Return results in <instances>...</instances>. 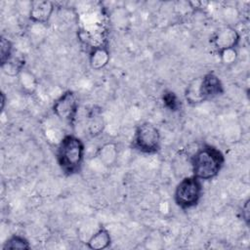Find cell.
<instances>
[{
	"label": "cell",
	"mask_w": 250,
	"mask_h": 250,
	"mask_svg": "<svg viewBox=\"0 0 250 250\" xmlns=\"http://www.w3.org/2000/svg\"><path fill=\"white\" fill-rule=\"evenodd\" d=\"M191 175L200 181L212 180L218 176L225 164V155L214 146L204 144L189 156Z\"/></svg>",
	"instance_id": "cell-1"
},
{
	"label": "cell",
	"mask_w": 250,
	"mask_h": 250,
	"mask_svg": "<svg viewBox=\"0 0 250 250\" xmlns=\"http://www.w3.org/2000/svg\"><path fill=\"white\" fill-rule=\"evenodd\" d=\"M85 156L83 141L72 134L64 135L57 147L56 158L62 172L66 176L77 174L82 167Z\"/></svg>",
	"instance_id": "cell-2"
},
{
	"label": "cell",
	"mask_w": 250,
	"mask_h": 250,
	"mask_svg": "<svg viewBox=\"0 0 250 250\" xmlns=\"http://www.w3.org/2000/svg\"><path fill=\"white\" fill-rule=\"evenodd\" d=\"M203 192L201 181L192 175L181 178L174 191V201L183 210L195 207Z\"/></svg>",
	"instance_id": "cell-3"
},
{
	"label": "cell",
	"mask_w": 250,
	"mask_h": 250,
	"mask_svg": "<svg viewBox=\"0 0 250 250\" xmlns=\"http://www.w3.org/2000/svg\"><path fill=\"white\" fill-rule=\"evenodd\" d=\"M132 144L133 147L142 153H156L160 149V132L154 124L150 122H143L137 126Z\"/></svg>",
	"instance_id": "cell-4"
},
{
	"label": "cell",
	"mask_w": 250,
	"mask_h": 250,
	"mask_svg": "<svg viewBox=\"0 0 250 250\" xmlns=\"http://www.w3.org/2000/svg\"><path fill=\"white\" fill-rule=\"evenodd\" d=\"M78 98L73 91L63 92L54 103L53 112L62 121L73 125L78 113Z\"/></svg>",
	"instance_id": "cell-5"
},
{
	"label": "cell",
	"mask_w": 250,
	"mask_h": 250,
	"mask_svg": "<svg viewBox=\"0 0 250 250\" xmlns=\"http://www.w3.org/2000/svg\"><path fill=\"white\" fill-rule=\"evenodd\" d=\"M211 41L218 53H221L225 50L235 49L239 44L240 34L236 28L226 25L219 28L214 33Z\"/></svg>",
	"instance_id": "cell-6"
},
{
	"label": "cell",
	"mask_w": 250,
	"mask_h": 250,
	"mask_svg": "<svg viewBox=\"0 0 250 250\" xmlns=\"http://www.w3.org/2000/svg\"><path fill=\"white\" fill-rule=\"evenodd\" d=\"M199 91L203 101H206L223 95L225 89L220 77L215 72L210 71L200 77Z\"/></svg>",
	"instance_id": "cell-7"
},
{
	"label": "cell",
	"mask_w": 250,
	"mask_h": 250,
	"mask_svg": "<svg viewBox=\"0 0 250 250\" xmlns=\"http://www.w3.org/2000/svg\"><path fill=\"white\" fill-rule=\"evenodd\" d=\"M55 10L54 3L47 0H37L30 3L29 20L32 22L46 24L49 22Z\"/></svg>",
	"instance_id": "cell-8"
},
{
	"label": "cell",
	"mask_w": 250,
	"mask_h": 250,
	"mask_svg": "<svg viewBox=\"0 0 250 250\" xmlns=\"http://www.w3.org/2000/svg\"><path fill=\"white\" fill-rule=\"evenodd\" d=\"M109 60L108 49L104 45L93 47L89 54V64L95 70H100L106 66Z\"/></svg>",
	"instance_id": "cell-9"
},
{
	"label": "cell",
	"mask_w": 250,
	"mask_h": 250,
	"mask_svg": "<svg viewBox=\"0 0 250 250\" xmlns=\"http://www.w3.org/2000/svg\"><path fill=\"white\" fill-rule=\"evenodd\" d=\"M87 247L92 250L105 249L111 244V236L109 231L104 228L101 227L86 242Z\"/></svg>",
	"instance_id": "cell-10"
},
{
	"label": "cell",
	"mask_w": 250,
	"mask_h": 250,
	"mask_svg": "<svg viewBox=\"0 0 250 250\" xmlns=\"http://www.w3.org/2000/svg\"><path fill=\"white\" fill-rule=\"evenodd\" d=\"M117 146L113 143H106L103 145L98 151L100 161L105 166L113 165L117 159Z\"/></svg>",
	"instance_id": "cell-11"
},
{
	"label": "cell",
	"mask_w": 250,
	"mask_h": 250,
	"mask_svg": "<svg viewBox=\"0 0 250 250\" xmlns=\"http://www.w3.org/2000/svg\"><path fill=\"white\" fill-rule=\"evenodd\" d=\"M18 80L21 89L26 94H32L37 89L38 80L36 76L25 68L18 75Z\"/></svg>",
	"instance_id": "cell-12"
},
{
	"label": "cell",
	"mask_w": 250,
	"mask_h": 250,
	"mask_svg": "<svg viewBox=\"0 0 250 250\" xmlns=\"http://www.w3.org/2000/svg\"><path fill=\"white\" fill-rule=\"evenodd\" d=\"M24 64L23 57L13 55L9 61L1 64V68L8 76H18L24 69Z\"/></svg>",
	"instance_id": "cell-13"
},
{
	"label": "cell",
	"mask_w": 250,
	"mask_h": 250,
	"mask_svg": "<svg viewBox=\"0 0 250 250\" xmlns=\"http://www.w3.org/2000/svg\"><path fill=\"white\" fill-rule=\"evenodd\" d=\"M199 82H200V77L195 78L187 86L185 97L188 103H189L190 104H197L203 102V99L199 91Z\"/></svg>",
	"instance_id": "cell-14"
},
{
	"label": "cell",
	"mask_w": 250,
	"mask_h": 250,
	"mask_svg": "<svg viewBox=\"0 0 250 250\" xmlns=\"http://www.w3.org/2000/svg\"><path fill=\"white\" fill-rule=\"evenodd\" d=\"M2 249H30V244L24 236L20 234H13L5 241Z\"/></svg>",
	"instance_id": "cell-15"
},
{
	"label": "cell",
	"mask_w": 250,
	"mask_h": 250,
	"mask_svg": "<svg viewBox=\"0 0 250 250\" xmlns=\"http://www.w3.org/2000/svg\"><path fill=\"white\" fill-rule=\"evenodd\" d=\"M162 102L164 106L173 112L180 110L182 107L181 100L173 91H170V90H166L163 92Z\"/></svg>",
	"instance_id": "cell-16"
},
{
	"label": "cell",
	"mask_w": 250,
	"mask_h": 250,
	"mask_svg": "<svg viewBox=\"0 0 250 250\" xmlns=\"http://www.w3.org/2000/svg\"><path fill=\"white\" fill-rule=\"evenodd\" d=\"M14 55L12 42L5 36H1L0 40V64L5 63Z\"/></svg>",
	"instance_id": "cell-17"
},
{
	"label": "cell",
	"mask_w": 250,
	"mask_h": 250,
	"mask_svg": "<svg viewBox=\"0 0 250 250\" xmlns=\"http://www.w3.org/2000/svg\"><path fill=\"white\" fill-rule=\"evenodd\" d=\"M222 62L225 64H231L236 61L237 58V52L235 49H229V50H225L221 53H219Z\"/></svg>",
	"instance_id": "cell-18"
},
{
	"label": "cell",
	"mask_w": 250,
	"mask_h": 250,
	"mask_svg": "<svg viewBox=\"0 0 250 250\" xmlns=\"http://www.w3.org/2000/svg\"><path fill=\"white\" fill-rule=\"evenodd\" d=\"M101 116L94 115V119L90 123V128L92 130V134H98V132L103 130V119L100 118Z\"/></svg>",
	"instance_id": "cell-19"
},
{
	"label": "cell",
	"mask_w": 250,
	"mask_h": 250,
	"mask_svg": "<svg viewBox=\"0 0 250 250\" xmlns=\"http://www.w3.org/2000/svg\"><path fill=\"white\" fill-rule=\"evenodd\" d=\"M241 215H242V219L245 222V224L247 226H249V222H250V199L249 198H247L246 201L242 205Z\"/></svg>",
	"instance_id": "cell-20"
},
{
	"label": "cell",
	"mask_w": 250,
	"mask_h": 250,
	"mask_svg": "<svg viewBox=\"0 0 250 250\" xmlns=\"http://www.w3.org/2000/svg\"><path fill=\"white\" fill-rule=\"evenodd\" d=\"M5 102H6V97H5V94L2 92L1 93V110H4Z\"/></svg>",
	"instance_id": "cell-21"
}]
</instances>
